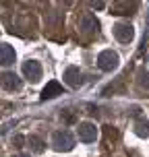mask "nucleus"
<instances>
[{
	"instance_id": "f257e3e1",
	"label": "nucleus",
	"mask_w": 149,
	"mask_h": 157,
	"mask_svg": "<svg viewBox=\"0 0 149 157\" xmlns=\"http://www.w3.org/2000/svg\"><path fill=\"white\" fill-rule=\"evenodd\" d=\"M52 143H54L56 151H71L73 145H75V139H73V134L69 132V130H60V132L54 134Z\"/></svg>"
},
{
	"instance_id": "f03ea898",
	"label": "nucleus",
	"mask_w": 149,
	"mask_h": 157,
	"mask_svg": "<svg viewBox=\"0 0 149 157\" xmlns=\"http://www.w3.org/2000/svg\"><path fill=\"white\" fill-rule=\"evenodd\" d=\"M97 64H100L102 71H114L118 66V56L114 52H110V50H106V52H102L97 56Z\"/></svg>"
},
{
	"instance_id": "7ed1b4c3",
	"label": "nucleus",
	"mask_w": 149,
	"mask_h": 157,
	"mask_svg": "<svg viewBox=\"0 0 149 157\" xmlns=\"http://www.w3.org/2000/svg\"><path fill=\"white\" fill-rule=\"evenodd\" d=\"M95 136H97V128L91 122H83V124L79 126V139L81 141L91 143V141H95Z\"/></svg>"
},
{
	"instance_id": "20e7f679",
	"label": "nucleus",
	"mask_w": 149,
	"mask_h": 157,
	"mask_svg": "<svg viewBox=\"0 0 149 157\" xmlns=\"http://www.w3.org/2000/svg\"><path fill=\"white\" fill-rule=\"evenodd\" d=\"M56 95H62V85H60L58 81H50V83L44 87V91H41V99H52Z\"/></svg>"
},
{
	"instance_id": "39448f33",
	"label": "nucleus",
	"mask_w": 149,
	"mask_h": 157,
	"mask_svg": "<svg viewBox=\"0 0 149 157\" xmlns=\"http://www.w3.org/2000/svg\"><path fill=\"white\" fill-rule=\"evenodd\" d=\"M23 72L31 78V81H37V78L41 77V66H39V62H35V60H29V62L23 64Z\"/></svg>"
},
{
	"instance_id": "423d86ee",
	"label": "nucleus",
	"mask_w": 149,
	"mask_h": 157,
	"mask_svg": "<svg viewBox=\"0 0 149 157\" xmlns=\"http://www.w3.org/2000/svg\"><path fill=\"white\" fill-rule=\"evenodd\" d=\"M13 60H15V50L10 46H6V44H2L0 46V64L8 66V64H13Z\"/></svg>"
},
{
	"instance_id": "0eeeda50",
	"label": "nucleus",
	"mask_w": 149,
	"mask_h": 157,
	"mask_svg": "<svg viewBox=\"0 0 149 157\" xmlns=\"http://www.w3.org/2000/svg\"><path fill=\"white\" fill-rule=\"evenodd\" d=\"M114 35H116L120 41H128V39L133 37V29H131L128 25H116V27H114Z\"/></svg>"
},
{
	"instance_id": "6e6552de",
	"label": "nucleus",
	"mask_w": 149,
	"mask_h": 157,
	"mask_svg": "<svg viewBox=\"0 0 149 157\" xmlns=\"http://www.w3.org/2000/svg\"><path fill=\"white\" fill-rule=\"evenodd\" d=\"M2 85L6 87V89H19V87H21V83L17 81L15 75H10V72H4V75H2Z\"/></svg>"
},
{
	"instance_id": "1a4fd4ad",
	"label": "nucleus",
	"mask_w": 149,
	"mask_h": 157,
	"mask_svg": "<svg viewBox=\"0 0 149 157\" xmlns=\"http://www.w3.org/2000/svg\"><path fill=\"white\" fill-rule=\"evenodd\" d=\"M77 75H79V71H77V68H75V66H71V68L66 71V75H64V78L69 81V85H73V87H75V85H77V83H79L77 78H75V77H77Z\"/></svg>"
},
{
	"instance_id": "9d476101",
	"label": "nucleus",
	"mask_w": 149,
	"mask_h": 157,
	"mask_svg": "<svg viewBox=\"0 0 149 157\" xmlns=\"http://www.w3.org/2000/svg\"><path fill=\"white\" fill-rule=\"evenodd\" d=\"M29 141L33 143V149H35V151H41V141H39L37 136H31V139H29Z\"/></svg>"
},
{
	"instance_id": "9b49d317",
	"label": "nucleus",
	"mask_w": 149,
	"mask_h": 157,
	"mask_svg": "<svg viewBox=\"0 0 149 157\" xmlns=\"http://www.w3.org/2000/svg\"><path fill=\"white\" fill-rule=\"evenodd\" d=\"M17 157H27V155H17Z\"/></svg>"
}]
</instances>
